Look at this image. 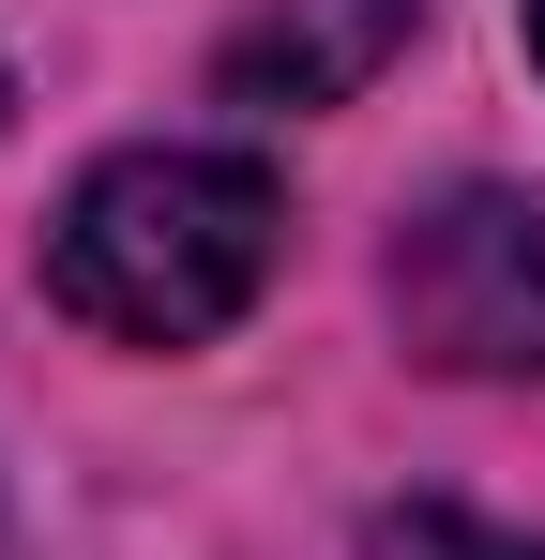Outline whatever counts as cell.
<instances>
[{"mask_svg":"<svg viewBox=\"0 0 545 560\" xmlns=\"http://www.w3.org/2000/svg\"><path fill=\"white\" fill-rule=\"evenodd\" d=\"M363 560H545V546L500 530V515H454V500H394V515L363 530Z\"/></svg>","mask_w":545,"mask_h":560,"instance_id":"obj_4","label":"cell"},{"mask_svg":"<svg viewBox=\"0 0 545 560\" xmlns=\"http://www.w3.org/2000/svg\"><path fill=\"white\" fill-rule=\"evenodd\" d=\"M531 61H545V0H531Z\"/></svg>","mask_w":545,"mask_h":560,"instance_id":"obj_5","label":"cell"},{"mask_svg":"<svg viewBox=\"0 0 545 560\" xmlns=\"http://www.w3.org/2000/svg\"><path fill=\"white\" fill-rule=\"evenodd\" d=\"M379 288L440 378H545V212L515 183H440L425 212H394Z\"/></svg>","mask_w":545,"mask_h":560,"instance_id":"obj_2","label":"cell"},{"mask_svg":"<svg viewBox=\"0 0 545 560\" xmlns=\"http://www.w3.org/2000/svg\"><path fill=\"white\" fill-rule=\"evenodd\" d=\"M288 243V183L258 152H212V137H152V152H106L61 228H46V303L106 334V349H212L243 303L272 288Z\"/></svg>","mask_w":545,"mask_h":560,"instance_id":"obj_1","label":"cell"},{"mask_svg":"<svg viewBox=\"0 0 545 560\" xmlns=\"http://www.w3.org/2000/svg\"><path fill=\"white\" fill-rule=\"evenodd\" d=\"M409 31H425V0H258V15L228 31L212 92L228 106H349Z\"/></svg>","mask_w":545,"mask_h":560,"instance_id":"obj_3","label":"cell"}]
</instances>
